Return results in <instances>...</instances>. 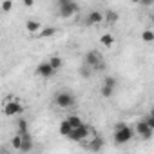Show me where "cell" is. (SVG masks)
Instances as JSON below:
<instances>
[{
	"instance_id": "9c48e42d",
	"label": "cell",
	"mask_w": 154,
	"mask_h": 154,
	"mask_svg": "<svg viewBox=\"0 0 154 154\" xmlns=\"http://www.w3.org/2000/svg\"><path fill=\"white\" fill-rule=\"evenodd\" d=\"M54 72H56V71L49 65V62H42V63H38V67H36V74L42 76V78H51Z\"/></svg>"
},
{
	"instance_id": "4fadbf2b",
	"label": "cell",
	"mask_w": 154,
	"mask_h": 154,
	"mask_svg": "<svg viewBox=\"0 0 154 154\" xmlns=\"http://www.w3.org/2000/svg\"><path fill=\"white\" fill-rule=\"evenodd\" d=\"M36 35H38V38H51L56 35V29L54 27H42Z\"/></svg>"
},
{
	"instance_id": "603a6c76",
	"label": "cell",
	"mask_w": 154,
	"mask_h": 154,
	"mask_svg": "<svg viewBox=\"0 0 154 154\" xmlns=\"http://www.w3.org/2000/svg\"><path fill=\"white\" fill-rule=\"evenodd\" d=\"M17 125H18V134L27 132V129H29V127H27V120H18V123H17Z\"/></svg>"
},
{
	"instance_id": "cb8c5ba5",
	"label": "cell",
	"mask_w": 154,
	"mask_h": 154,
	"mask_svg": "<svg viewBox=\"0 0 154 154\" xmlns=\"http://www.w3.org/2000/svg\"><path fill=\"white\" fill-rule=\"evenodd\" d=\"M118 80L114 78V76H105V80H103V85H109V87H116Z\"/></svg>"
},
{
	"instance_id": "5b68a950",
	"label": "cell",
	"mask_w": 154,
	"mask_h": 154,
	"mask_svg": "<svg viewBox=\"0 0 154 154\" xmlns=\"http://www.w3.org/2000/svg\"><path fill=\"white\" fill-rule=\"evenodd\" d=\"M78 11H80V6L76 4L74 0H71V2H67L63 6H58V15L62 18H71V17H74Z\"/></svg>"
},
{
	"instance_id": "d6986e66",
	"label": "cell",
	"mask_w": 154,
	"mask_h": 154,
	"mask_svg": "<svg viewBox=\"0 0 154 154\" xmlns=\"http://www.w3.org/2000/svg\"><path fill=\"white\" fill-rule=\"evenodd\" d=\"M71 129H72V127H71V125H69L65 120L60 123V134H62V136H65V138H67V134L71 132Z\"/></svg>"
},
{
	"instance_id": "277c9868",
	"label": "cell",
	"mask_w": 154,
	"mask_h": 154,
	"mask_svg": "<svg viewBox=\"0 0 154 154\" xmlns=\"http://www.w3.org/2000/svg\"><path fill=\"white\" fill-rule=\"evenodd\" d=\"M22 112H24L22 102H18V100H15V98L6 100V103H4V114H6V116H18V114H22Z\"/></svg>"
},
{
	"instance_id": "7a4b0ae2",
	"label": "cell",
	"mask_w": 154,
	"mask_h": 154,
	"mask_svg": "<svg viewBox=\"0 0 154 154\" xmlns=\"http://www.w3.org/2000/svg\"><path fill=\"white\" fill-rule=\"evenodd\" d=\"M132 138H134V129H131L127 123H125L123 127L114 129V136H112L114 143H118V145H122V143H129Z\"/></svg>"
},
{
	"instance_id": "7c38bea8",
	"label": "cell",
	"mask_w": 154,
	"mask_h": 154,
	"mask_svg": "<svg viewBox=\"0 0 154 154\" xmlns=\"http://www.w3.org/2000/svg\"><path fill=\"white\" fill-rule=\"evenodd\" d=\"M118 18H120V17H118V13H116V11H112V9H109V11L103 15V20H105L109 26L116 24V22H118Z\"/></svg>"
},
{
	"instance_id": "ffe728a7",
	"label": "cell",
	"mask_w": 154,
	"mask_h": 154,
	"mask_svg": "<svg viewBox=\"0 0 154 154\" xmlns=\"http://www.w3.org/2000/svg\"><path fill=\"white\" fill-rule=\"evenodd\" d=\"M20 145H22V138H20V134L17 132V134L13 136V140H11V147H13L15 150H20Z\"/></svg>"
},
{
	"instance_id": "ac0fdd59",
	"label": "cell",
	"mask_w": 154,
	"mask_h": 154,
	"mask_svg": "<svg viewBox=\"0 0 154 154\" xmlns=\"http://www.w3.org/2000/svg\"><path fill=\"white\" fill-rule=\"evenodd\" d=\"M141 40H143L145 44H150V42H154V33H152L150 29H145V31L141 33Z\"/></svg>"
},
{
	"instance_id": "f546056e",
	"label": "cell",
	"mask_w": 154,
	"mask_h": 154,
	"mask_svg": "<svg viewBox=\"0 0 154 154\" xmlns=\"http://www.w3.org/2000/svg\"><path fill=\"white\" fill-rule=\"evenodd\" d=\"M132 2H134V4H138V2H140V0H132Z\"/></svg>"
},
{
	"instance_id": "f1b7e54d",
	"label": "cell",
	"mask_w": 154,
	"mask_h": 154,
	"mask_svg": "<svg viewBox=\"0 0 154 154\" xmlns=\"http://www.w3.org/2000/svg\"><path fill=\"white\" fill-rule=\"evenodd\" d=\"M58 2V6H63V4H67V2H71V0H56Z\"/></svg>"
},
{
	"instance_id": "484cf974",
	"label": "cell",
	"mask_w": 154,
	"mask_h": 154,
	"mask_svg": "<svg viewBox=\"0 0 154 154\" xmlns=\"http://www.w3.org/2000/svg\"><path fill=\"white\" fill-rule=\"evenodd\" d=\"M143 122H145V123H147V125H149L150 129H154V116H152V114L145 116V118H143Z\"/></svg>"
},
{
	"instance_id": "30bf717a",
	"label": "cell",
	"mask_w": 154,
	"mask_h": 154,
	"mask_svg": "<svg viewBox=\"0 0 154 154\" xmlns=\"http://www.w3.org/2000/svg\"><path fill=\"white\" fill-rule=\"evenodd\" d=\"M20 138H22L20 152H29V150H33V138H31L29 131H27V132H22V134H20Z\"/></svg>"
},
{
	"instance_id": "6da1fadb",
	"label": "cell",
	"mask_w": 154,
	"mask_h": 154,
	"mask_svg": "<svg viewBox=\"0 0 154 154\" xmlns=\"http://www.w3.org/2000/svg\"><path fill=\"white\" fill-rule=\"evenodd\" d=\"M54 105L60 109H71L74 105V94L71 91H58L54 94Z\"/></svg>"
},
{
	"instance_id": "44dd1931",
	"label": "cell",
	"mask_w": 154,
	"mask_h": 154,
	"mask_svg": "<svg viewBox=\"0 0 154 154\" xmlns=\"http://www.w3.org/2000/svg\"><path fill=\"white\" fill-rule=\"evenodd\" d=\"M114 94V87H109V85H102V96L103 98H111Z\"/></svg>"
},
{
	"instance_id": "83f0119b",
	"label": "cell",
	"mask_w": 154,
	"mask_h": 154,
	"mask_svg": "<svg viewBox=\"0 0 154 154\" xmlns=\"http://www.w3.org/2000/svg\"><path fill=\"white\" fill-rule=\"evenodd\" d=\"M33 4H35V0H24V6L26 8H31Z\"/></svg>"
},
{
	"instance_id": "7402d4cb",
	"label": "cell",
	"mask_w": 154,
	"mask_h": 154,
	"mask_svg": "<svg viewBox=\"0 0 154 154\" xmlns=\"http://www.w3.org/2000/svg\"><path fill=\"white\" fill-rule=\"evenodd\" d=\"M0 9H2L4 13H9L13 9V2L11 0H2V4H0Z\"/></svg>"
},
{
	"instance_id": "52a82bcc",
	"label": "cell",
	"mask_w": 154,
	"mask_h": 154,
	"mask_svg": "<svg viewBox=\"0 0 154 154\" xmlns=\"http://www.w3.org/2000/svg\"><path fill=\"white\" fill-rule=\"evenodd\" d=\"M134 132H136L140 138H143V140H150V138H152V134H154V129H150V127L141 120V122H138V123H136Z\"/></svg>"
},
{
	"instance_id": "e0dca14e",
	"label": "cell",
	"mask_w": 154,
	"mask_h": 154,
	"mask_svg": "<svg viewBox=\"0 0 154 154\" xmlns=\"http://www.w3.org/2000/svg\"><path fill=\"white\" fill-rule=\"evenodd\" d=\"M89 149H91V150H102V149H103V140H102V138H94V140L91 141Z\"/></svg>"
},
{
	"instance_id": "8992f818",
	"label": "cell",
	"mask_w": 154,
	"mask_h": 154,
	"mask_svg": "<svg viewBox=\"0 0 154 154\" xmlns=\"http://www.w3.org/2000/svg\"><path fill=\"white\" fill-rule=\"evenodd\" d=\"M85 65H89L91 69H103V62H102V56L98 51L91 49L85 53Z\"/></svg>"
},
{
	"instance_id": "5bb4252c",
	"label": "cell",
	"mask_w": 154,
	"mask_h": 154,
	"mask_svg": "<svg viewBox=\"0 0 154 154\" xmlns=\"http://www.w3.org/2000/svg\"><path fill=\"white\" fill-rule=\"evenodd\" d=\"M65 122H67V123H69V125H71L72 129L84 123V122H82V118H80V116H76V114H69V116L65 118Z\"/></svg>"
},
{
	"instance_id": "8fae6325",
	"label": "cell",
	"mask_w": 154,
	"mask_h": 154,
	"mask_svg": "<svg viewBox=\"0 0 154 154\" xmlns=\"http://www.w3.org/2000/svg\"><path fill=\"white\" fill-rule=\"evenodd\" d=\"M40 29H42V24H40L38 20L31 18V20H27V22H26V31H27L29 35H36Z\"/></svg>"
},
{
	"instance_id": "9a60e30c",
	"label": "cell",
	"mask_w": 154,
	"mask_h": 154,
	"mask_svg": "<svg viewBox=\"0 0 154 154\" xmlns=\"http://www.w3.org/2000/svg\"><path fill=\"white\" fill-rule=\"evenodd\" d=\"M100 44H102V45H105V47H111V45L114 44V36H112V35H109V33H105V35H102Z\"/></svg>"
},
{
	"instance_id": "4316f807",
	"label": "cell",
	"mask_w": 154,
	"mask_h": 154,
	"mask_svg": "<svg viewBox=\"0 0 154 154\" xmlns=\"http://www.w3.org/2000/svg\"><path fill=\"white\" fill-rule=\"evenodd\" d=\"M138 4H141V6H145V8H150V6L154 4V0H140Z\"/></svg>"
},
{
	"instance_id": "2e32d148",
	"label": "cell",
	"mask_w": 154,
	"mask_h": 154,
	"mask_svg": "<svg viewBox=\"0 0 154 154\" xmlns=\"http://www.w3.org/2000/svg\"><path fill=\"white\" fill-rule=\"evenodd\" d=\"M47 62H49V65H51V67H53L54 71H58V69H62V63H63L60 56H51V58H49Z\"/></svg>"
},
{
	"instance_id": "3957f363",
	"label": "cell",
	"mask_w": 154,
	"mask_h": 154,
	"mask_svg": "<svg viewBox=\"0 0 154 154\" xmlns=\"http://www.w3.org/2000/svg\"><path fill=\"white\" fill-rule=\"evenodd\" d=\"M89 134H91V127L87 123H82L78 127L71 129V132L67 134V140H71V141H84V140L89 138Z\"/></svg>"
},
{
	"instance_id": "ba28073f",
	"label": "cell",
	"mask_w": 154,
	"mask_h": 154,
	"mask_svg": "<svg viewBox=\"0 0 154 154\" xmlns=\"http://www.w3.org/2000/svg\"><path fill=\"white\" fill-rule=\"evenodd\" d=\"M98 24H103V13L94 9L85 17V26H98Z\"/></svg>"
},
{
	"instance_id": "d4e9b609",
	"label": "cell",
	"mask_w": 154,
	"mask_h": 154,
	"mask_svg": "<svg viewBox=\"0 0 154 154\" xmlns=\"http://www.w3.org/2000/svg\"><path fill=\"white\" fill-rule=\"evenodd\" d=\"M91 71H93V69H91L89 65H84V67H80V74L84 76V78H89V76H91Z\"/></svg>"
}]
</instances>
